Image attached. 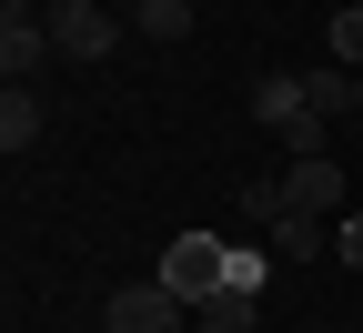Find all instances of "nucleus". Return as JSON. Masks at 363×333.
<instances>
[{
  "mask_svg": "<svg viewBox=\"0 0 363 333\" xmlns=\"http://www.w3.org/2000/svg\"><path fill=\"white\" fill-rule=\"evenodd\" d=\"M353 11H363V0H353Z\"/></svg>",
  "mask_w": 363,
  "mask_h": 333,
  "instance_id": "17",
  "label": "nucleus"
},
{
  "mask_svg": "<svg viewBox=\"0 0 363 333\" xmlns=\"http://www.w3.org/2000/svg\"><path fill=\"white\" fill-rule=\"evenodd\" d=\"M353 121H363V71H353Z\"/></svg>",
  "mask_w": 363,
  "mask_h": 333,
  "instance_id": "16",
  "label": "nucleus"
},
{
  "mask_svg": "<svg viewBox=\"0 0 363 333\" xmlns=\"http://www.w3.org/2000/svg\"><path fill=\"white\" fill-rule=\"evenodd\" d=\"M111 40H121V21L101 11V0H61V11H51V51L61 61H101Z\"/></svg>",
  "mask_w": 363,
  "mask_h": 333,
  "instance_id": "3",
  "label": "nucleus"
},
{
  "mask_svg": "<svg viewBox=\"0 0 363 333\" xmlns=\"http://www.w3.org/2000/svg\"><path fill=\"white\" fill-rule=\"evenodd\" d=\"M293 111H303V81H293V71H262V81H252V121L272 131V121H293Z\"/></svg>",
  "mask_w": 363,
  "mask_h": 333,
  "instance_id": "8",
  "label": "nucleus"
},
{
  "mask_svg": "<svg viewBox=\"0 0 363 333\" xmlns=\"http://www.w3.org/2000/svg\"><path fill=\"white\" fill-rule=\"evenodd\" d=\"M40 61H61V51H51V21H30L21 0H11V11H0V71H11V81H30Z\"/></svg>",
  "mask_w": 363,
  "mask_h": 333,
  "instance_id": "4",
  "label": "nucleus"
},
{
  "mask_svg": "<svg viewBox=\"0 0 363 333\" xmlns=\"http://www.w3.org/2000/svg\"><path fill=\"white\" fill-rule=\"evenodd\" d=\"M131 31L142 40H182L192 31V0H131Z\"/></svg>",
  "mask_w": 363,
  "mask_h": 333,
  "instance_id": "10",
  "label": "nucleus"
},
{
  "mask_svg": "<svg viewBox=\"0 0 363 333\" xmlns=\"http://www.w3.org/2000/svg\"><path fill=\"white\" fill-rule=\"evenodd\" d=\"M272 253H293V263L333 253V243H323V212H283V222H272Z\"/></svg>",
  "mask_w": 363,
  "mask_h": 333,
  "instance_id": "9",
  "label": "nucleus"
},
{
  "mask_svg": "<svg viewBox=\"0 0 363 333\" xmlns=\"http://www.w3.org/2000/svg\"><path fill=\"white\" fill-rule=\"evenodd\" d=\"M30 141H40V91H30V81H11V91H0V152L21 162Z\"/></svg>",
  "mask_w": 363,
  "mask_h": 333,
  "instance_id": "5",
  "label": "nucleus"
},
{
  "mask_svg": "<svg viewBox=\"0 0 363 333\" xmlns=\"http://www.w3.org/2000/svg\"><path fill=\"white\" fill-rule=\"evenodd\" d=\"M283 182H293V212H333V202H343V162H333V152H323V162H293Z\"/></svg>",
  "mask_w": 363,
  "mask_h": 333,
  "instance_id": "6",
  "label": "nucleus"
},
{
  "mask_svg": "<svg viewBox=\"0 0 363 333\" xmlns=\"http://www.w3.org/2000/svg\"><path fill=\"white\" fill-rule=\"evenodd\" d=\"M303 102L323 111V121H333V111H353V71H343V61H323V71H303Z\"/></svg>",
  "mask_w": 363,
  "mask_h": 333,
  "instance_id": "11",
  "label": "nucleus"
},
{
  "mask_svg": "<svg viewBox=\"0 0 363 333\" xmlns=\"http://www.w3.org/2000/svg\"><path fill=\"white\" fill-rule=\"evenodd\" d=\"M162 293H182V303H212L222 283H233V243H212V232H182V243L162 253Z\"/></svg>",
  "mask_w": 363,
  "mask_h": 333,
  "instance_id": "1",
  "label": "nucleus"
},
{
  "mask_svg": "<svg viewBox=\"0 0 363 333\" xmlns=\"http://www.w3.org/2000/svg\"><path fill=\"white\" fill-rule=\"evenodd\" d=\"M272 141H283V152H293V162H323V111H313V102H303L293 121H272Z\"/></svg>",
  "mask_w": 363,
  "mask_h": 333,
  "instance_id": "12",
  "label": "nucleus"
},
{
  "mask_svg": "<svg viewBox=\"0 0 363 333\" xmlns=\"http://www.w3.org/2000/svg\"><path fill=\"white\" fill-rule=\"evenodd\" d=\"M333 253H343V263L363 273V212H343V232H333Z\"/></svg>",
  "mask_w": 363,
  "mask_h": 333,
  "instance_id": "14",
  "label": "nucleus"
},
{
  "mask_svg": "<svg viewBox=\"0 0 363 333\" xmlns=\"http://www.w3.org/2000/svg\"><path fill=\"white\" fill-rule=\"evenodd\" d=\"M182 293H162V283H121V293L101 303V333H182Z\"/></svg>",
  "mask_w": 363,
  "mask_h": 333,
  "instance_id": "2",
  "label": "nucleus"
},
{
  "mask_svg": "<svg viewBox=\"0 0 363 333\" xmlns=\"http://www.w3.org/2000/svg\"><path fill=\"white\" fill-rule=\"evenodd\" d=\"M333 61L363 71V11H333Z\"/></svg>",
  "mask_w": 363,
  "mask_h": 333,
  "instance_id": "13",
  "label": "nucleus"
},
{
  "mask_svg": "<svg viewBox=\"0 0 363 333\" xmlns=\"http://www.w3.org/2000/svg\"><path fill=\"white\" fill-rule=\"evenodd\" d=\"M303 333H353V323H303Z\"/></svg>",
  "mask_w": 363,
  "mask_h": 333,
  "instance_id": "15",
  "label": "nucleus"
},
{
  "mask_svg": "<svg viewBox=\"0 0 363 333\" xmlns=\"http://www.w3.org/2000/svg\"><path fill=\"white\" fill-rule=\"evenodd\" d=\"M252 313H262V293H242V283H222L212 303H192V323H202V333H252Z\"/></svg>",
  "mask_w": 363,
  "mask_h": 333,
  "instance_id": "7",
  "label": "nucleus"
}]
</instances>
